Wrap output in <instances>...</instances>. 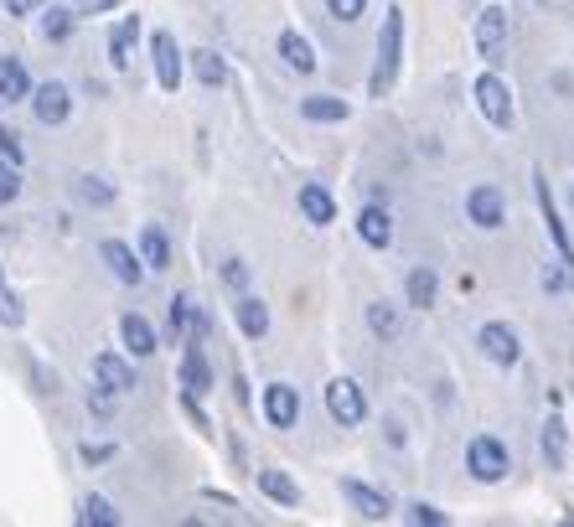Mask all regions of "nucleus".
Masks as SVG:
<instances>
[{
	"label": "nucleus",
	"mask_w": 574,
	"mask_h": 527,
	"mask_svg": "<svg viewBox=\"0 0 574 527\" xmlns=\"http://www.w3.org/2000/svg\"><path fill=\"white\" fill-rule=\"evenodd\" d=\"M399 62H404V11L388 6L383 11V31H378V62H373V78H368V93L383 99L399 78Z\"/></svg>",
	"instance_id": "obj_1"
},
{
	"label": "nucleus",
	"mask_w": 574,
	"mask_h": 527,
	"mask_svg": "<svg viewBox=\"0 0 574 527\" xmlns=\"http://www.w3.org/2000/svg\"><path fill=\"white\" fill-rule=\"evenodd\" d=\"M466 465H471L476 481H502L512 471V455H507L502 440H492V434H476V440L466 445Z\"/></svg>",
	"instance_id": "obj_2"
},
{
	"label": "nucleus",
	"mask_w": 574,
	"mask_h": 527,
	"mask_svg": "<svg viewBox=\"0 0 574 527\" xmlns=\"http://www.w3.org/2000/svg\"><path fill=\"white\" fill-rule=\"evenodd\" d=\"M476 104H481V114H487V124L512 130V88H507L502 73H481L476 78Z\"/></svg>",
	"instance_id": "obj_3"
},
{
	"label": "nucleus",
	"mask_w": 574,
	"mask_h": 527,
	"mask_svg": "<svg viewBox=\"0 0 574 527\" xmlns=\"http://www.w3.org/2000/svg\"><path fill=\"white\" fill-rule=\"evenodd\" d=\"M326 414L337 419L342 429H357L362 419H368V403H362V388H357L352 378L326 383Z\"/></svg>",
	"instance_id": "obj_4"
},
{
	"label": "nucleus",
	"mask_w": 574,
	"mask_h": 527,
	"mask_svg": "<svg viewBox=\"0 0 574 527\" xmlns=\"http://www.w3.org/2000/svg\"><path fill=\"white\" fill-rule=\"evenodd\" d=\"M476 347L487 352V362H497V367H512L523 357V347H518V331L512 326H502V321H487L476 331Z\"/></svg>",
	"instance_id": "obj_5"
},
{
	"label": "nucleus",
	"mask_w": 574,
	"mask_h": 527,
	"mask_svg": "<svg viewBox=\"0 0 574 527\" xmlns=\"http://www.w3.org/2000/svg\"><path fill=\"white\" fill-rule=\"evenodd\" d=\"M181 388H187L192 398H202L207 388H213V362H207V352H202V336H192V341H181Z\"/></svg>",
	"instance_id": "obj_6"
},
{
	"label": "nucleus",
	"mask_w": 574,
	"mask_h": 527,
	"mask_svg": "<svg viewBox=\"0 0 574 527\" xmlns=\"http://www.w3.org/2000/svg\"><path fill=\"white\" fill-rule=\"evenodd\" d=\"M32 114H37L42 124H68V114H73L68 83H37V88H32Z\"/></svg>",
	"instance_id": "obj_7"
},
{
	"label": "nucleus",
	"mask_w": 574,
	"mask_h": 527,
	"mask_svg": "<svg viewBox=\"0 0 574 527\" xmlns=\"http://www.w3.org/2000/svg\"><path fill=\"white\" fill-rule=\"evenodd\" d=\"M99 259L109 264V274L119 279V285H140V279H145L140 254H135L130 243H119V238H104V243H99Z\"/></svg>",
	"instance_id": "obj_8"
},
{
	"label": "nucleus",
	"mask_w": 574,
	"mask_h": 527,
	"mask_svg": "<svg viewBox=\"0 0 574 527\" xmlns=\"http://www.w3.org/2000/svg\"><path fill=\"white\" fill-rule=\"evenodd\" d=\"M150 57H156V83L166 93H176L181 88V47H176L171 31H156V37H150Z\"/></svg>",
	"instance_id": "obj_9"
},
{
	"label": "nucleus",
	"mask_w": 574,
	"mask_h": 527,
	"mask_svg": "<svg viewBox=\"0 0 574 527\" xmlns=\"http://www.w3.org/2000/svg\"><path fill=\"white\" fill-rule=\"evenodd\" d=\"M502 47H507V11H502V6H487V11L476 16V52L487 57V62H497Z\"/></svg>",
	"instance_id": "obj_10"
},
{
	"label": "nucleus",
	"mask_w": 574,
	"mask_h": 527,
	"mask_svg": "<svg viewBox=\"0 0 574 527\" xmlns=\"http://www.w3.org/2000/svg\"><path fill=\"white\" fill-rule=\"evenodd\" d=\"M264 419L275 424V429H295L300 419V393L290 383H269L264 388Z\"/></svg>",
	"instance_id": "obj_11"
},
{
	"label": "nucleus",
	"mask_w": 574,
	"mask_h": 527,
	"mask_svg": "<svg viewBox=\"0 0 574 527\" xmlns=\"http://www.w3.org/2000/svg\"><path fill=\"white\" fill-rule=\"evenodd\" d=\"M466 212H471V223L476 228H502V217H507V207H502V192L497 186H471V197H466Z\"/></svg>",
	"instance_id": "obj_12"
},
{
	"label": "nucleus",
	"mask_w": 574,
	"mask_h": 527,
	"mask_svg": "<svg viewBox=\"0 0 574 527\" xmlns=\"http://www.w3.org/2000/svg\"><path fill=\"white\" fill-rule=\"evenodd\" d=\"M119 336H125V352H130V357H156V347H161L156 326H150V321L140 316V310L119 316Z\"/></svg>",
	"instance_id": "obj_13"
},
{
	"label": "nucleus",
	"mask_w": 574,
	"mask_h": 527,
	"mask_svg": "<svg viewBox=\"0 0 574 527\" xmlns=\"http://www.w3.org/2000/svg\"><path fill=\"white\" fill-rule=\"evenodd\" d=\"M32 99V73L21 57H0V104H26Z\"/></svg>",
	"instance_id": "obj_14"
},
{
	"label": "nucleus",
	"mask_w": 574,
	"mask_h": 527,
	"mask_svg": "<svg viewBox=\"0 0 574 527\" xmlns=\"http://www.w3.org/2000/svg\"><path fill=\"white\" fill-rule=\"evenodd\" d=\"M94 383L109 388V393H130L135 388V367L125 357H114V352H99L94 357Z\"/></svg>",
	"instance_id": "obj_15"
},
{
	"label": "nucleus",
	"mask_w": 574,
	"mask_h": 527,
	"mask_svg": "<svg viewBox=\"0 0 574 527\" xmlns=\"http://www.w3.org/2000/svg\"><path fill=\"white\" fill-rule=\"evenodd\" d=\"M300 217H306V223H316V228L337 223V202H331V192H326L321 181H306V186H300Z\"/></svg>",
	"instance_id": "obj_16"
},
{
	"label": "nucleus",
	"mask_w": 574,
	"mask_h": 527,
	"mask_svg": "<svg viewBox=\"0 0 574 527\" xmlns=\"http://www.w3.org/2000/svg\"><path fill=\"white\" fill-rule=\"evenodd\" d=\"M135 42H140V16H119V26L109 31V62L130 68L135 62Z\"/></svg>",
	"instance_id": "obj_17"
},
{
	"label": "nucleus",
	"mask_w": 574,
	"mask_h": 527,
	"mask_svg": "<svg viewBox=\"0 0 574 527\" xmlns=\"http://www.w3.org/2000/svg\"><path fill=\"white\" fill-rule=\"evenodd\" d=\"M357 238L368 248H388L394 243V217H388L383 207H362L357 212Z\"/></svg>",
	"instance_id": "obj_18"
},
{
	"label": "nucleus",
	"mask_w": 574,
	"mask_h": 527,
	"mask_svg": "<svg viewBox=\"0 0 574 527\" xmlns=\"http://www.w3.org/2000/svg\"><path fill=\"white\" fill-rule=\"evenodd\" d=\"M140 264L145 269H171V238H166V228H156V223H145L140 228Z\"/></svg>",
	"instance_id": "obj_19"
},
{
	"label": "nucleus",
	"mask_w": 574,
	"mask_h": 527,
	"mask_svg": "<svg viewBox=\"0 0 574 527\" xmlns=\"http://www.w3.org/2000/svg\"><path fill=\"white\" fill-rule=\"evenodd\" d=\"M233 316H238V331H244L249 341L269 336V305H264L259 295H238V305H233Z\"/></svg>",
	"instance_id": "obj_20"
},
{
	"label": "nucleus",
	"mask_w": 574,
	"mask_h": 527,
	"mask_svg": "<svg viewBox=\"0 0 574 527\" xmlns=\"http://www.w3.org/2000/svg\"><path fill=\"white\" fill-rule=\"evenodd\" d=\"M342 496L357 507V517H368V522H383L388 517V496L373 491V486H362V481H342Z\"/></svg>",
	"instance_id": "obj_21"
},
{
	"label": "nucleus",
	"mask_w": 574,
	"mask_h": 527,
	"mask_svg": "<svg viewBox=\"0 0 574 527\" xmlns=\"http://www.w3.org/2000/svg\"><path fill=\"white\" fill-rule=\"evenodd\" d=\"M538 181V207H543V217H549V238H554V248H559V259H574V248H569V233H564V223H559V212H554V192H549V176H533Z\"/></svg>",
	"instance_id": "obj_22"
},
{
	"label": "nucleus",
	"mask_w": 574,
	"mask_h": 527,
	"mask_svg": "<svg viewBox=\"0 0 574 527\" xmlns=\"http://www.w3.org/2000/svg\"><path fill=\"white\" fill-rule=\"evenodd\" d=\"M259 491L269 496V502H280V507H300V486L285 471H275V465H264V471H259Z\"/></svg>",
	"instance_id": "obj_23"
},
{
	"label": "nucleus",
	"mask_w": 574,
	"mask_h": 527,
	"mask_svg": "<svg viewBox=\"0 0 574 527\" xmlns=\"http://www.w3.org/2000/svg\"><path fill=\"white\" fill-rule=\"evenodd\" d=\"M280 57L295 73H316V52H311V42L300 37V31H280Z\"/></svg>",
	"instance_id": "obj_24"
},
{
	"label": "nucleus",
	"mask_w": 574,
	"mask_h": 527,
	"mask_svg": "<svg viewBox=\"0 0 574 527\" xmlns=\"http://www.w3.org/2000/svg\"><path fill=\"white\" fill-rule=\"evenodd\" d=\"M300 114H306L311 124H342L352 109L342 99H331V93H311V99H300Z\"/></svg>",
	"instance_id": "obj_25"
},
{
	"label": "nucleus",
	"mask_w": 574,
	"mask_h": 527,
	"mask_svg": "<svg viewBox=\"0 0 574 527\" xmlns=\"http://www.w3.org/2000/svg\"><path fill=\"white\" fill-rule=\"evenodd\" d=\"M192 73H197V83H207V88H223V83H228V62H223L213 47H197V52H192Z\"/></svg>",
	"instance_id": "obj_26"
},
{
	"label": "nucleus",
	"mask_w": 574,
	"mask_h": 527,
	"mask_svg": "<svg viewBox=\"0 0 574 527\" xmlns=\"http://www.w3.org/2000/svg\"><path fill=\"white\" fill-rule=\"evenodd\" d=\"M404 290H409V305L430 310V305H435V295H440V279H435V269H409Z\"/></svg>",
	"instance_id": "obj_27"
},
{
	"label": "nucleus",
	"mask_w": 574,
	"mask_h": 527,
	"mask_svg": "<svg viewBox=\"0 0 574 527\" xmlns=\"http://www.w3.org/2000/svg\"><path fill=\"white\" fill-rule=\"evenodd\" d=\"M73 26H78V11H73V6H47V11H42V37H47V42H68Z\"/></svg>",
	"instance_id": "obj_28"
},
{
	"label": "nucleus",
	"mask_w": 574,
	"mask_h": 527,
	"mask_svg": "<svg viewBox=\"0 0 574 527\" xmlns=\"http://www.w3.org/2000/svg\"><path fill=\"white\" fill-rule=\"evenodd\" d=\"M78 522L83 527H119V512L104 502V496H83V502H78Z\"/></svg>",
	"instance_id": "obj_29"
},
{
	"label": "nucleus",
	"mask_w": 574,
	"mask_h": 527,
	"mask_svg": "<svg viewBox=\"0 0 574 527\" xmlns=\"http://www.w3.org/2000/svg\"><path fill=\"white\" fill-rule=\"evenodd\" d=\"M368 331L383 336V341H394V336H399V310L388 305V300H373V305H368Z\"/></svg>",
	"instance_id": "obj_30"
},
{
	"label": "nucleus",
	"mask_w": 574,
	"mask_h": 527,
	"mask_svg": "<svg viewBox=\"0 0 574 527\" xmlns=\"http://www.w3.org/2000/svg\"><path fill=\"white\" fill-rule=\"evenodd\" d=\"M73 192H78V202H88V207H109V202H114V186L99 181V176H78Z\"/></svg>",
	"instance_id": "obj_31"
},
{
	"label": "nucleus",
	"mask_w": 574,
	"mask_h": 527,
	"mask_svg": "<svg viewBox=\"0 0 574 527\" xmlns=\"http://www.w3.org/2000/svg\"><path fill=\"white\" fill-rule=\"evenodd\" d=\"M543 460H549V471H564V419L543 424Z\"/></svg>",
	"instance_id": "obj_32"
},
{
	"label": "nucleus",
	"mask_w": 574,
	"mask_h": 527,
	"mask_svg": "<svg viewBox=\"0 0 574 527\" xmlns=\"http://www.w3.org/2000/svg\"><path fill=\"white\" fill-rule=\"evenodd\" d=\"M0 321H6V326H21V321H26V305H21V295H16L11 285H0Z\"/></svg>",
	"instance_id": "obj_33"
},
{
	"label": "nucleus",
	"mask_w": 574,
	"mask_h": 527,
	"mask_svg": "<svg viewBox=\"0 0 574 527\" xmlns=\"http://www.w3.org/2000/svg\"><path fill=\"white\" fill-rule=\"evenodd\" d=\"M16 197H21V166L0 161V207H6V202H16Z\"/></svg>",
	"instance_id": "obj_34"
},
{
	"label": "nucleus",
	"mask_w": 574,
	"mask_h": 527,
	"mask_svg": "<svg viewBox=\"0 0 574 527\" xmlns=\"http://www.w3.org/2000/svg\"><path fill=\"white\" fill-rule=\"evenodd\" d=\"M114 398L119 393H109V388L94 383V393H88V414H94V419H114Z\"/></svg>",
	"instance_id": "obj_35"
},
{
	"label": "nucleus",
	"mask_w": 574,
	"mask_h": 527,
	"mask_svg": "<svg viewBox=\"0 0 574 527\" xmlns=\"http://www.w3.org/2000/svg\"><path fill=\"white\" fill-rule=\"evenodd\" d=\"M223 285L244 295V290H249V264H244V259H228V264H223Z\"/></svg>",
	"instance_id": "obj_36"
},
{
	"label": "nucleus",
	"mask_w": 574,
	"mask_h": 527,
	"mask_svg": "<svg viewBox=\"0 0 574 527\" xmlns=\"http://www.w3.org/2000/svg\"><path fill=\"white\" fill-rule=\"evenodd\" d=\"M0 155H6L11 166H21V161H26V145H21V135H16V130H6V124H0Z\"/></svg>",
	"instance_id": "obj_37"
},
{
	"label": "nucleus",
	"mask_w": 574,
	"mask_h": 527,
	"mask_svg": "<svg viewBox=\"0 0 574 527\" xmlns=\"http://www.w3.org/2000/svg\"><path fill=\"white\" fill-rule=\"evenodd\" d=\"M569 259H559L554 269H543V290H554V295H564L569 290V269H564Z\"/></svg>",
	"instance_id": "obj_38"
},
{
	"label": "nucleus",
	"mask_w": 574,
	"mask_h": 527,
	"mask_svg": "<svg viewBox=\"0 0 574 527\" xmlns=\"http://www.w3.org/2000/svg\"><path fill=\"white\" fill-rule=\"evenodd\" d=\"M362 6H368V0H326V11L337 16V21H357V16H362Z\"/></svg>",
	"instance_id": "obj_39"
},
{
	"label": "nucleus",
	"mask_w": 574,
	"mask_h": 527,
	"mask_svg": "<svg viewBox=\"0 0 574 527\" xmlns=\"http://www.w3.org/2000/svg\"><path fill=\"white\" fill-rule=\"evenodd\" d=\"M409 517H414V522H430V527H440V522H445V512H440V507H430V502H414V507H409Z\"/></svg>",
	"instance_id": "obj_40"
},
{
	"label": "nucleus",
	"mask_w": 574,
	"mask_h": 527,
	"mask_svg": "<svg viewBox=\"0 0 574 527\" xmlns=\"http://www.w3.org/2000/svg\"><path fill=\"white\" fill-rule=\"evenodd\" d=\"M119 0H73V11L78 16H104V11H114Z\"/></svg>",
	"instance_id": "obj_41"
},
{
	"label": "nucleus",
	"mask_w": 574,
	"mask_h": 527,
	"mask_svg": "<svg viewBox=\"0 0 574 527\" xmlns=\"http://www.w3.org/2000/svg\"><path fill=\"white\" fill-rule=\"evenodd\" d=\"M78 455H83L88 465H104V460H114V445H83Z\"/></svg>",
	"instance_id": "obj_42"
},
{
	"label": "nucleus",
	"mask_w": 574,
	"mask_h": 527,
	"mask_svg": "<svg viewBox=\"0 0 574 527\" xmlns=\"http://www.w3.org/2000/svg\"><path fill=\"white\" fill-rule=\"evenodd\" d=\"M6 11L11 16H32V11H42V0H6Z\"/></svg>",
	"instance_id": "obj_43"
},
{
	"label": "nucleus",
	"mask_w": 574,
	"mask_h": 527,
	"mask_svg": "<svg viewBox=\"0 0 574 527\" xmlns=\"http://www.w3.org/2000/svg\"><path fill=\"white\" fill-rule=\"evenodd\" d=\"M0 285H6V269H0Z\"/></svg>",
	"instance_id": "obj_44"
}]
</instances>
